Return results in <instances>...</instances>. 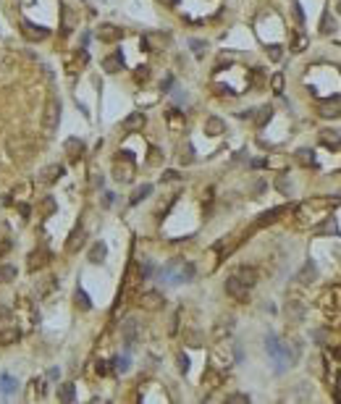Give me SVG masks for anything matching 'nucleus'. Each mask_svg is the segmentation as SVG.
Returning <instances> with one entry per match:
<instances>
[{
	"instance_id": "nucleus-1",
	"label": "nucleus",
	"mask_w": 341,
	"mask_h": 404,
	"mask_svg": "<svg viewBox=\"0 0 341 404\" xmlns=\"http://www.w3.org/2000/svg\"><path fill=\"white\" fill-rule=\"evenodd\" d=\"M265 349H268V354L273 357V362H276V373H284L294 360H297V354H299L297 347L291 349L289 344H281V341H278V336H273V333L265 339Z\"/></svg>"
},
{
	"instance_id": "nucleus-2",
	"label": "nucleus",
	"mask_w": 341,
	"mask_h": 404,
	"mask_svg": "<svg viewBox=\"0 0 341 404\" xmlns=\"http://www.w3.org/2000/svg\"><path fill=\"white\" fill-rule=\"evenodd\" d=\"M160 278L168 284H187L194 278V265L187 260H170L168 265L160 271Z\"/></svg>"
},
{
	"instance_id": "nucleus-3",
	"label": "nucleus",
	"mask_w": 341,
	"mask_h": 404,
	"mask_svg": "<svg viewBox=\"0 0 341 404\" xmlns=\"http://www.w3.org/2000/svg\"><path fill=\"white\" fill-rule=\"evenodd\" d=\"M118 155H121V158L113 165V174H116L118 181H131V176H134V158H131V152H118Z\"/></svg>"
},
{
	"instance_id": "nucleus-4",
	"label": "nucleus",
	"mask_w": 341,
	"mask_h": 404,
	"mask_svg": "<svg viewBox=\"0 0 341 404\" xmlns=\"http://www.w3.org/2000/svg\"><path fill=\"white\" fill-rule=\"evenodd\" d=\"M50 260H53V252L48 250V247H37L35 252L26 255V268H29V271H40V268L48 265Z\"/></svg>"
},
{
	"instance_id": "nucleus-5",
	"label": "nucleus",
	"mask_w": 341,
	"mask_h": 404,
	"mask_svg": "<svg viewBox=\"0 0 341 404\" xmlns=\"http://www.w3.org/2000/svg\"><path fill=\"white\" fill-rule=\"evenodd\" d=\"M226 294L231 299H236V302H247V297H250V286L242 284L236 276H228L226 278Z\"/></svg>"
},
{
	"instance_id": "nucleus-6",
	"label": "nucleus",
	"mask_w": 341,
	"mask_h": 404,
	"mask_svg": "<svg viewBox=\"0 0 341 404\" xmlns=\"http://www.w3.org/2000/svg\"><path fill=\"white\" fill-rule=\"evenodd\" d=\"M318 113L323 118H338L341 116V95H333L328 100H320L318 103Z\"/></svg>"
},
{
	"instance_id": "nucleus-7",
	"label": "nucleus",
	"mask_w": 341,
	"mask_h": 404,
	"mask_svg": "<svg viewBox=\"0 0 341 404\" xmlns=\"http://www.w3.org/2000/svg\"><path fill=\"white\" fill-rule=\"evenodd\" d=\"M21 35H24V40H29V42H42V40L50 37L48 29L37 26V24H32V21H21Z\"/></svg>"
},
{
	"instance_id": "nucleus-8",
	"label": "nucleus",
	"mask_w": 341,
	"mask_h": 404,
	"mask_svg": "<svg viewBox=\"0 0 341 404\" xmlns=\"http://www.w3.org/2000/svg\"><path fill=\"white\" fill-rule=\"evenodd\" d=\"M163 305H165V299H163L160 291H145L142 297H139V307L150 310V313H155V310H163Z\"/></svg>"
},
{
	"instance_id": "nucleus-9",
	"label": "nucleus",
	"mask_w": 341,
	"mask_h": 404,
	"mask_svg": "<svg viewBox=\"0 0 341 404\" xmlns=\"http://www.w3.org/2000/svg\"><path fill=\"white\" fill-rule=\"evenodd\" d=\"M121 333H123V344L126 347H134L137 344V336H139V323L134 318H126L121 325Z\"/></svg>"
},
{
	"instance_id": "nucleus-10",
	"label": "nucleus",
	"mask_w": 341,
	"mask_h": 404,
	"mask_svg": "<svg viewBox=\"0 0 341 404\" xmlns=\"http://www.w3.org/2000/svg\"><path fill=\"white\" fill-rule=\"evenodd\" d=\"M19 339H21V331L16 328V325H11V323L0 325V347H8V344H19Z\"/></svg>"
},
{
	"instance_id": "nucleus-11",
	"label": "nucleus",
	"mask_w": 341,
	"mask_h": 404,
	"mask_svg": "<svg viewBox=\"0 0 341 404\" xmlns=\"http://www.w3.org/2000/svg\"><path fill=\"white\" fill-rule=\"evenodd\" d=\"M95 35H97L100 42H118V40L123 37V29H118V26H113V24H103Z\"/></svg>"
},
{
	"instance_id": "nucleus-12",
	"label": "nucleus",
	"mask_w": 341,
	"mask_h": 404,
	"mask_svg": "<svg viewBox=\"0 0 341 404\" xmlns=\"http://www.w3.org/2000/svg\"><path fill=\"white\" fill-rule=\"evenodd\" d=\"M60 121V105L58 100H50L48 108H45V129H55Z\"/></svg>"
},
{
	"instance_id": "nucleus-13",
	"label": "nucleus",
	"mask_w": 341,
	"mask_h": 404,
	"mask_svg": "<svg viewBox=\"0 0 341 404\" xmlns=\"http://www.w3.org/2000/svg\"><path fill=\"white\" fill-rule=\"evenodd\" d=\"M165 42H168V35L150 32V35H145V37H142V48H145V50H160Z\"/></svg>"
},
{
	"instance_id": "nucleus-14",
	"label": "nucleus",
	"mask_w": 341,
	"mask_h": 404,
	"mask_svg": "<svg viewBox=\"0 0 341 404\" xmlns=\"http://www.w3.org/2000/svg\"><path fill=\"white\" fill-rule=\"evenodd\" d=\"M103 69H105L108 74H118V71L123 69V53L116 50L113 55H108V58L103 60Z\"/></svg>"
},
{
	"instance_id": "nucleus-15",
	"label": "nucleus",
	"mask_w": 341,
	"mask_h": 404,
	"mask_svg": "<svg viewBox=\"0 0 341 404\" xmlns=\"http://www.w3.org/2000/svg\"><path fill=\"white\" fill-rule=\"evenodd\" d=\"M234 276L239 278L242 284H247V286H250V289H252V286L257 284V268H250V265H242V268H239V271H236Z\"/></svg>"
},
{
	"instance_id": "nucleus-16",
	"label": "nucleus",
	"mask_w": 341,
	"mask_h": 404,
	"mask_svg": "<svg viewBox=\"0 0 341 404\" xmlns=\"http://www.w3.org/2000/svg\"><path fill=\"white\" fill-rule=\"evenodd\" d=\"M82 244H84V228H82V223H79V226H76V228L71 231L66 250H69V252H76V250H82Z\"/></svg>"
},
{
	"instance_id": "nucleus-17",
	"label": "nucleus",
	"mask_w": 341,
	"mask_h": 404,
	"mask_svg": "<svg viewBox=\"0 0 341 404\" xmlns=\"http://www.w3.org/2000/svg\"><path fill=\"white\" fill-rule=\"evenodd\" d=\"M145 126V113H131L123 118V131H139Z\"/></svg>"
},
{
	"instance_id": "nucleus-18",
	"label": "nucleus",
	"mask_w": 341,
	"mask_h": 404,
	"mask_svg": "<svg viewBox=\"0 0 341 404\" xmlns=\"http://www.w3.org/2000/svg\"><path fill=\"white\" fill-rule=\"evenodd\" d=\"M0 391H3V399H8L11 394H16V391H19V381L6 373V376L0 378Z\"/></svg>"
},
{
	"instance_id": "nucleus-19",
	"label": "nucleus",
	"mask_w": 341,
	"mask_h": 404,
	"mask_svg": "<svg viewBox=\"0 0 341 404\" xmlns=\"http://www.w3.org/2000/svg\"><path fill=\"white\" fill-rule=\"evenodd\" d=\"M82 152H84V142L82 139H69L66 142V155H69V160H79L82 158Z\"/></svg>"
},
{
	"instance_id": "nucleus-20",
	"label": "nucleus",
	"mask_w": 341,
	"mask_h": 404,
	"mask_svg": "<svg viewBox=\"0 0 341 404\" xmlns=\"http://www.w3.org/2000/svg\"><path fill=\"white\" fill-rule=\"evenodd\" d=\"M284 213H286V205H284V208H273V210H268V213H262L260 221L255 223V228H262V226H268V223L278 221V215H284Z\"/></svg>"
},
{
	"instance_id": "nucleus-21",
	"label": "nucleus",
	"mask_w": 341,
	"mask_h": 404,
	"mask_svg": "<svg viewBox=\"0 0 341 404\" xmlns=\"http://www.w3.org/2000/svg\"><path fill=\"white\" fill-rule=\"evenodd\" d=\"M205 131H208L210 137H218V134H223V131H226V123H223L218 116H210V118H208V123H205Z\"/></svg>"
},
{
	"instance_id": "nucleus-22",
	"label": "nucleus",
	"mask_w": 341,
	"mask_h": 404,
	"mask_svg": "<svg viewBox=\"0 0 341 404\" xmlns=\"http://www.w3.org/2000/svg\"><path fill=\"white\" fill-rule=\"evenodd\" d=\"M333 32H336L333 13L331 11H323V16H320V35H333Z\"/></svg>"
},
{
	"instance_id": "nucleus-23",
	"label": "nucleus",
	"mask_w": 341,
	"mask_h": 404,
	"mask_svg": "<svg viewBox=\"0 0 341 404\" xmlns=\"http://www.w3.org/2000/svg\"><path fill=\"white\" fill-rule=\"evenodd\" d=\"M315 276H318V268H315V262L310 260L307 265H304V268H302V271L297 273V281H299V284H310V281H313Z\"/></svg>"
},
{
	"instance_id": "nucleus-24",
	"label": "nucleus",
	"mask_w": 341,
	"mask_h": 404,
	"mask_svg": "<svg viewBox=\"0 0 341 404\" xmlns=\"http://www.w3.org/2000/svg\"><path fill=\"white\" fill-rule=\"evenodd\" d=\"M60 176H63V165H48L42 171V181L45 184H53V181H58Z\"/></svg>"
},
{
	"instance_id": "nucleus-25",
	"label": "nucleus",
	"mask_w": 341,
	"mask_h": 404,
	"mask_svg": "<svg viewBox=\"0 0 341 404\" xmlns=\"http://www.w3.org/2000/svg\"><path fill=\"white\" fill-rule=\"evenodd\" d=\"M165 118H168V126L174 131L184 129V116H181V111H176V108H170V111L165 113Z\"/></svg>"
},
{
	"instance_id": "nucleus-26",
	"label": "nucleus",
	"mask_w": 341,
	"mask_h": 404,
	"mask_svg": "<svg viewBox=\"0 0 341 404\" xmlns=\"http://www.w3.org/2000/svg\"><path fill=\"white\" fill-rule=\"evenodd\" d=\"M152 194V184H142V186H137L134 189V194H131V205H137V202H142V199H147Z\"/></svg>"
},
{
	"instance_id": "nucleus-27",
	"label": "nucleus",
	"mask_w": 341,
	"mask_h": 404,
	"mask_svg": "<svg viewBox=\"0 0 341 404\" xmlns=\"http://www.w3.org/2000/svg\"><path fill=\"white\" fill-rule=\"evenodd\" d=\"M76 307L84 310V313H87V310H92V299H89V294L82 286H76Z\"/></svg>"
},
{
	"instance_id": "nucleus-28",
	"label": "nucleus",
	"mask_w": 341,
	"mask_h": 404,
	"mask_svg": "<svg viewBox=\"0 0 341 404\" xmlns=\"http://www.w3.org/2000/svg\"><path fill=\"white\" fill-rule=\"evenodd\" d=\"M58 399H60V401H74V399H76V388H74V383H60V388H58Z\"/></svg>"
},
{
	"instance_id": "nucleus-29",
	"label": "nucleus",
	"mask_w": 341,
	"mask_h": 404,
	"mask_svg": "<svg viewBox=\"0 0 341 404\" xmlns=\"http://www.w3.org/2000/svg\"><path fill=\"white\" fill-rule=\"evenodd\" d=\"M105 255H108V247H105L103 242H95V247L89 250V260H92V262H103Z\"/></svg>"
},
{
	"instance_id": "nucleus-30",
	"label": "nucleus",
	"mask_w": 341,
	"mask_h": 404,
	"mask_svg": "<svg viewBox=\"0 0 341 404\" xmlns=\"http://www.w3.org/2000/svg\"><path fill=\"white\" fill-rule=\"evenodd\" d=\"M223 325H215V339H223L226 333H231L234 331V318H226V320H221Z\"/></svg>"
},
{
	"instance_id": "nucleus-31",
	"label": "nucleus",
	"mask_w": 341,
	"mask_h": 404,
	"mask_svg": "<svg viewBox=\"0 0 341 404\" xmlns=\"http://www.w3.org/2000/svg\"><path fill=\"white\" fill-rule=\"evenodd\" d=\"M323 145H328V147H341V137H336V131H323Z\"/></svg>"
},
{
	"instance_id": "nucleus-32",
	"label": "nucleus",
	"mask_w": 341,
	"mask_h": 404,
	"mask_svg": "<svg viewBox=\"0 0 341 404\" xmlns=\"http://www.w3.org/2000/svg\"><path fill=\"white\" fill-rule=\"evenodd\" d=\"M189 48L194 50V55H197V58H202V55H205V50H208V42H205V40H189Z\"/></svg>"
},
{
	"instance_id": "nucleus-33",
	"label": "nucleus",
	"mask_w": 341,
	"mask_h": 404,
	"mask_svg": "<svg viewBox=\"0 0 341 404\" xmlns=\"http://www.w3.org/2000/svg\"><path fill=\"white\" fill-rule=\"evenodd\" d=\"M111 365H113V370H116V373H126V370L131 367V362H129V357H116V360H113Z\"/></svg>"
},
{
	"instance_id": "nucleus-34",
	"label": "nucleus",
	"mask_w": 341,
	"mask_h": 404,
	"mask_svg": "<svg viewBox=\"0 0 341 404\" xmlns=\"http://www.w3.org/2000/svg\"><path fill=\"white\" fill-rule=\"evenodd\" d=\"M315 234H338V228H336L333 218H328L323 226H318V228H315Z\"/></svg>"
},
{
	"instance_id": "nucleus-35",
	"label": "nucleus",
	"mask_w": 341,
	"mask_h": 404,
	"mask_svg": "<svg viewBox=\"0 0 341 404\" xmlns=\"http://www.w3.org/2000/svg\"><path fill=\"white\" fill-rule=\"evenodd\" d=\"M270 116H273V108H270V105L260 108V116H257V126H265V123L270 121Z\"/></svg>"
},
{
	"instance_id": "nucleus-36",
	"label": "nucleus",
	"mask_w": 341,
	"mask_h": 404,
	"mask_svg": "<svg viewBox=\"0 0 341 404\" xmlns=\"http://www.w3.org/2000/svg\"><path fill=\"white\" fill-rule=\"evenodd\" d=\"M11 278H16V268L13 265H0V284L11 281Z\"/></svg>"
},
{
	"instance_id": "nucleus-37",
	"label": "nucleus",
	"mask_w": 341,
	"mask_h": 404,
	"mask_svg": "<svg viewBox=\"0 0 341 404\" xmlns=\"http://www.w3.org/2000/svg\"><path fill=\"white\" fill-rule=\"evenodd\" d=\"M60 13H63V21H60V32L69 35V32H71V11L63 6V11H60Z\"/></svg>"
},
{
	"instance_id": "nucleus-38",
	"label": "nucleus",
	"mask_w": 341,
	"mask_h": 404,
	"mask_svg": "<svg viewBox=\"0 0 341 404\" xmlns=\"http://www.w3.org/2000/svg\"><path fill=\"white\" fill-rule=\"evenodd\" d=\"M270 84H273V92H276V95H281V92H284V74H273Z\"/></svg>"
},
{
	"instance_id": "nucleus-39",
	"label": "nucleus",
	"mask_w": 341,
	"mask_h": 404,
	"mask_svg": "<svg viewBox=\"0 0 341 404\" xmlns=\"http://www.w3.org/2000/svg\"><path fill=\"white\" fill-rule=\"evenodd\" d=\"M297 160H299L302 165H313V163H315V160H313V152H310V150H299V152H297Z\"/></svg>"
},
{
	"instance_id": "nucleus-40",
	"label": "nucleus",
	"mask_w": 341,
	"mask_h": 404,
	"mask_svg": "<svg viewBox=\"0 0 341 404\" xmlns=\"http://www.w3.org/2000/svg\"><path fill=\"white\" fill-rule=\"evenodd\" d=\"M289 315H294V320H302V305L299 302H289Z\"/></svg>"
},
{
	"instance_id": "nucleus-41",
	"label": "nucleus",
	"mask_w": 341,
	"mask_h": 404,
	"mask_svg": "<svg viewBox=\"0 0 341 404\" xmlns=\"http://www.w3.org/2000/svg\"><path fill=\"white\" fill-rule=\"evenodd\" d=\"M304 48H307V37H304V35H297V40H294V45H291V50H294V53H302Z\"/></svg>"
},
{
	"instance_id": "nucleus-42",
	"label": "nucleus",
	"mask_w": 341,
	"mask_h": 404,
	"mask_svg": "<svg viewBox=\"0 0 341 404\" xmlns=\"http://www.w3.org/2000/svg\"><path fill=\"white\" fill-rule=\"evenodd\" d=\"M226 401L228 404H247V401H250V396H247V394H231V396H226Z\"/></svg>"
},
{
	"instance_id": "nucleus-43",
	"label": "nucleus",
	"mask_w": 341,
	"mask_h": 404,
	"mask_svg": "<svg viewBox=\"0 0 341 404\" xmlns=\"http://www.w3.org/2000/svg\"><path fill=\"white\" fill-rule=\"evenodd\" d=\"M134 79H137V82H147V79H150V69H147V66H139L137 74H134Z\"/></svg>"
},
{
	"instance_id": "nucleus-44",
	"label": "nucleus",
	"mask_w": 341,
	"mask_h": 404,
	"mask_svg": "<svg viewBox=\"0 0 341 404\" xmlns=\"http://www.w3.org/2000/svg\"><path fill=\"white\" fill-rule=\"evenodd\" d=\"M281 50H284L281 45H270V48H268V55H270V60H281Z\"/></svg>"
},
{
	"instance_id": "nucleus-45",
	"label": "nucleus",
	"mask_w": 341,
	"mask_h": 404,
	"mask_svg": "<svg viewBox=\"0 0 341 404\" xmlns=\"http://www.w3.org/2000/svg\"><path fill=\"white\" fill-rule=\"evenodd\" d=\"M187 341H189V347H202V336L194 333V331H192V333H187Z\"/></svg>"
},
{
	"instance_id": "nucleus-46",
	"label": "nucleus",
	"mask_w": 341,
	"mask_h": 404,
	"mask_svg": "<svg viewBox=\"0 0 341 404\" xmlns=\"http://www.w3.org/2000/svg\"><path fill=\"white\" fill-rule=\"evenodd\" d=\"M179 370L181 373H189V357L187 354H179Z\"/></svg>"
},
{
	"instance_id": "nucleus-47",
	"label": "nucleus",
	"mask_w": 341,
	"mask_h": 404,
	"mask_svg": "<svg viewBox=\"0 0 341 404\" xmlns=\"http://www.w3.org/2000/svg\"><path fill=\"white\" fill-rule=\"evenodd\" d=\"M262 79H265V76H262V69H255L252 71V84L257 87V84H262Z\"/></svg>"
},
{
	"instance_id": "nucleus-48",
	"label": "nucleus",
	"mask_w": 341,
	"mask_h": 404,
	"mask_svg": "<svg viewBox=\"0 0 341 404\" xmlns=\"http://www.w3.org/2000/svg\"><path fill=\"white\" fill-rule=\"evenodd\" d=\"M294 16H297L299 24H304V13H302V6H299V3H294Z\"/></svg>"
},
{
	"instance_id": "nucleus-49",
	"label": "nucleus",
	"mask_w": 341,
	"mask_h": 404,
	"mask_svg": "<svg viewBox=\"0 0 341 404\" xmlns=\"http://www.w3.org/2000/svg\"><path fill=\"white\" fill-rule=\"evenodd\" d=\"M97 373H100V376H108V373H111V367H108V362H97Z\"/></svg>"
},
{
	"instance_id": "nucleus-50",
	"label": "nucleus",
	"mask_w": 341,
	"mask_h": 404,
	"mask_svg": "<svg viewBox=\"0 0 341 404\" xmlns=\"http://www.w3.org/2000/svg\"><path fill=\"white\" fill-rule=\"evenodd\" d=\"M174 179H179L176 171H165V174H163V181H174Z\"/></svg>"
},
{
	"instance_id": "nucleus-51",
	"label": "nucleus",
	"mask_w": 341,
	"mask_h": 404,
	"mask_svg": "<svg viewBox=\"0 0 341 404\" xmlns=\"http://www.w3.org/2000/svg\"><path fill=\"white\" fill-rule=\"evenodd\" d=\"M158 3H163L165 8H174V6H179V0H158Z\"/></svg>"
},
{
	"instance_id": "nucleus-52",
	"label": "nucleus",
	"mask_w": 341,
	"mask_h": 404,
	"mask_svg": "<svg viewBox=\"0 0 341 404\" xmlns=\"http://www.w3.org/2000/svg\"><path fill=\"white\" fill-rule=\"evenodd\" d=\"M103 205H105V208H111V205H113V194H105V199H103Z\"/></svg>"
},
{
	"instance_id": "nucleus-53",
	"label": "nucleus",
	"mask_w": 341,
	"mask_h": 404,
	"mask_svg": "<svg viewBox=\"0 0 341 404\" xmlns=\"http://www.w3.org/2000/svg\"><path fill=\"white\" fill-rule=\"evenodd\" d=\"M8 250H11V242H3V244H0V255H6Z\"/></svg>"
},
{
	"instance_id": "nucleus-54",
	"label": "nucleus",
	"mask_w": 341,
	"mask_h": 404,
	"mask_svg": "<svg viewBox=\"0 0 341 404\" xmlns=\"http://www.w3.org/2000/svg\"><path fill=\"white\" fill-rule=\"evenodd\" d=\"M19 213H21L24 218H26V215H29V205H24V202H21V205H19Z\"/></svg>"
},
{
	"instance_id": "nucleus-55",
	"label": "nucleus",
	"mask_w": 341,
	"mask_h": 404,
	"mask_svg": "<svg viewBox=\"0 0 341 404\" xmlns=\"http://www.w3.org/2000/svg\"><path fill=\"white\" fill-rule=\"evenodd\" d=\"M45 210H55V202L53 199H45Z\"/></svg>"
},
{
	"instance_id": "nucleus-56",
	"label": "nucleus",
	"mask_w": 341,
	"mask_h": 404,
	"mask_svg": "<svg viewBox=\"0 0 341 404\" xmlns=\"http://www.w3.org/2000/svg\"><path fill=\"white\" fill-rule=\"evenodd\" d=\"M338 13H341V3H338Z\"/></svg>"
}]
</instances>
